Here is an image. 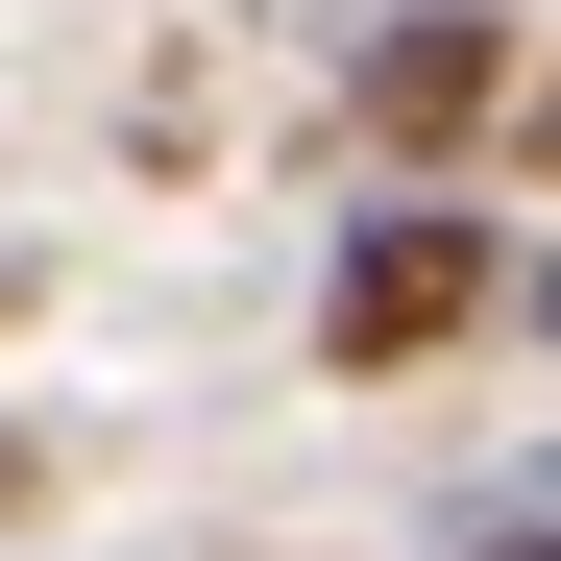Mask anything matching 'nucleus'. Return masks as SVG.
I'll return each mask as SVG.
<instances>
[{"mask_svg": "<svg viewBox=\"0 0 561 561\" xmlns=\"http://www.w3.org/2000/svg\"><path fill=\"white\" fill-rule=\"evenodd\" d=\"M463 561H561V513H537V489H513V513H489V537H463Z\"/></svg>", "mask_w": 561, "mask_h": 561, "instance_id": "obj_3", "label": "nucleus"}, {"mask_svg": "<svg viewBox=\"0 0 561 561\" xmlns=\"http://www.w3.org/2000/svg\"><path fill=\"white\" fill-rule=\"evenodd\" d=\"M342 123L391 147V171H463V147H513V123H537V25H513V0H415V25H366Z\"/></svg>", "mask_w": 561, "mask_h": 561, "instance_id": "obj_1", "label": "nucleus"}, {"mask_svg": "<svg viewBox=\"0 0 561 561\" xmlns=\"http://www.w3.org/2000/svg\"><path fill=\"white\" fill-rule=\"evenodd\" d=\"M25 489H49V439H25V415H0V513H25Z\"/></svg>", "mask_w": 561, "mask_h": 561, "instance_id": "obj_4", "label": "nucleus"}, {"mask_svg": "<svg viewBox=\"0 0 561 561\" xmlns=\"http://www.w3.org/2000/svg\"><path fill=\"white\" fill-rule=\"evenodd\" d=\"M489 294H513V220L391 196V220H342V268H318V366H439Z\"/></svg>", "mask_w": 561, "mask_h": 561, "instance_id": "obj_2", "label": "nucleus"}]
</instances>
